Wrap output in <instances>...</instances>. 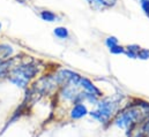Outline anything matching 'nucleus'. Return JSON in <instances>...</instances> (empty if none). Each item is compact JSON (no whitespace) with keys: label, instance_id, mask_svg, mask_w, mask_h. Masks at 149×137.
<instances>
[{"label":"nucleus","instance_id":"obj_7","mask_svg":"<svg viewBox=\"0 0 149 137\" xmlns=\"http://www.w3.org/2000/svg\"><path fill=\"white\" fill-rule=\"evenodd\" d=\"M13 54V47L7 44H0V60H7Z\"/></svg>","mask_w":149,"mask_h":137},{"label":"nucleus","instance_id":"obj_1","mask_svg":"<svg viewBox=\"0 0 149 137\" xmlns=\"http://www.w3.org/2000/svg\"><path fill=\"white\" fill-rule=\"evenodd\" d=\"M149 116V104H133L120 111L113 119V123L124 129H131Z\"/></svg>","mask_w":149,"mask_h":137},{"label":"nucleus","instance_id":"obj_10","mask_svg":"<svg viewBox=\"0 0 149 137\" xmlns=\"http://www.w3.org/2000/svg\"><path fill=\"white\" fill-rule=\"evenodd\" d=\"M136 58L142 59V60H147V59H149V51L148 50H142V48H140L139 52L136 53Z\"/></svg>","mask_w":149,"mask_h":137},{"label":"nucleus","instance_id":"obj_4","mask_svg":"<svg viewBox=\"0 0 149 137\" xmlns=\"http://www.w3.org/2000/svg\"><path fill=\"white\" fill-rule=\"evenodd\" d=\"M127 131V137H149V116Z\"/></svg>","mask_w":149,"mask_h":137},{"label":"nucleus","instance_id":"obj_3","mask_svg":"<svg viewBox=\"0 0 149 137\" xmlns=\"http://www.w3.org/2000/svg\"><path fill=\"white\" fill-rule=\"evenodd\" d=\"M117 102L108 99V100H103L101 103H98L97 108L95 111H91L89 114L96 119L97 121H100L101 123H107L110 121L111 116L114 114L116 108H117Z\"/></svg>","mask_w":149,"mask_h":137},{"label":"nucleus","instance_id":"obj_8","mask_svg":"<svg viewBox=\"0 0 149 137\" xmlns=\"http://www.w3.org/2000/svg\"><path fill=\"white\" fill-rule=\"evenodd\" d=\"M39 15H40L42 20H44L46 22H54L57 20V15L51 10H42Z\"/></svg>","mask_w":149,"mask_h":137},{"label":"nucleus","instance_id":"obj_5","mask_svg":"<svg viewBox=\"0 0 149 137\" xmlns=\"http://www.w3.org/2000/svg\"><path fill=\"white\" fill-rule=\"evenodd\" d=\"M87 114H88V109H87L86 105H83V104H76L71 111V118L73 120L81 119V118L86 116Z\"/></svg>","mask_w":149,"mask_h":137},{"label":"nucleus","instance_id":"obj_9","mask_svg":"<svg viewBox=\"0 0 149 137\" xmlns=\"http://www.w3.org/2000/svg\"><path fill=\"white\" fill-rule=\"evenodd\" d=\"M54 35L58 37V38H61V39H65L68 37V30L66 28H63V27H58L54 29Z\"/></svg>","mask_w":149,"mask_h":137},{"label":"nucleus","instance_id":"obj_15","mask_svg":"<svg viewBox=\"0 0 149 137\" xmlns=\"http://www.w3.org/2000/svg\"><path fill=\"white\" fill-rule=\"evenodd\" d=\"M0 30H1V23H0Z\"/></svg>","mask_w":149,"mask_h":137},{"label":"nucleus","instance_id":"obj_14","mask_svg":"<svg viewBox=\"0 0 149 137\" xmlns=\"http://www.w3.org/2000/svg\"><path fill=\"white\" fill-rule=\"evenodd\" d=\"M17 1H20V2H24V1H27V0H17Z\"/></svg>","mask_w":149,"mask_h":137},{"label":"nucleus","instance_id":"obj_6","mask_svg":"<svg viewBox=\"0 0 149 137\" xmlns=\"http://www.w3.org/2000/svg\"><path fill=\"white\" fill-rule=\"evenodd\" d=\"M93 8L95 9H103V8H109L116 5L117 0H87Z\"/></svg>","mask_w":149,"mask_h":137},{"label":"nucleus","instance_id":"obj_12","mask_svg":"<svg viewBox=\"0 0 149 137\" xmlns=\"http://www.w3.org/2000/svg\"><path fill=\"white\" fill-rule=\"evenodd\" d=\"M140 1H141V7L145 14L149 17V0H140Z\"/></svg>","mask_w":149,"mask_h":137},{"label":"nucleus","instance_id":"obj_2","mask_svg":"<svg viewBox=\"0 0 149 137\" xmlns=\"http://www.w3.org/2000/svg\"><path fill=\"white\" fill-rule=\"evenodd\" d=\"M37 66L34 65L33 62L22 64V65L14 66V68H12V70L8 74V80L14 85L21 89H27L30 80L34 78L37 75Z\"/></svg>","mask_w":149,"mask_h":137},{"label":"nucleus","instance_id":"obj_11","mask_svg":"<svg viewBox=\"0 0 149 137\" xmlns=\"http://www.w3.org/2000/svg\"><path fill=\"white\" fill-rule=\"evenodd\" d=\"M105 43L109 46V48H111L113 46H117L118 45V39L116 37H108L107 40H105Z\"/></svg>","mask_w":149,"mask_h":137},{"label":"nucleus","instance_id":"obj_13","mask_svg":"<svg viewBox=\"0 0 149 137\" xmlns=\"http://www.w3.org/2000/svg\"><path fill=\"white\" fill-rule=\"evenodd\" d=\"M110 51H111L112 53H114V54H119V53H125V50L121 47V46H113L110 48Z\"/></svg>","mask_w":149,"mask_h":137}]
</instances>
